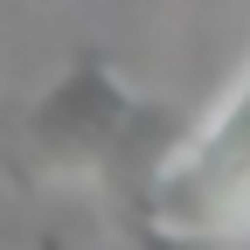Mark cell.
Wrapping results in <instances>:
<instances>
[{"instance_id":"2","label":"cell","mask_w":250,"mask_h":250,"mask_svg":"<svg viewBox=\"0 0 250 250\" xmlns=\"http://www.w3.org/2000/svg\"><path fill=\"white\" fill-rule=\"evenodd\" d=\"M160 118L167 111L139 104L104 70V56H77V70L35 104V146L62 174H104V167H125L132 153H146Z\"/></svg>"},{"instance_id":"1","label":"cell","mask_w":250,"mask_h":250,"mask_svg":"<svg viewBox=\"0 0 250 250\" xmlns=\"http://www.w3.org/2000/svg\"><path fill=\"white\" fill-rule=\"evenodd\" d=\"M153 215L195 236L250 229V77L202 132H188L167 153L160 181H153Z\"/></svg>"}]
</instances>
